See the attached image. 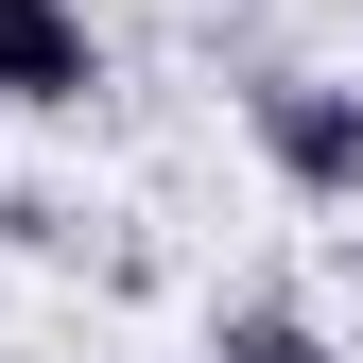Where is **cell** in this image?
Here are the masks:
<instances>
[{
    "label": "cell",
    "mask_w": 363,
    "mask_h": 363,
    "mask_svg": "<svg viewBox=\"0 0 363 363\" xmlns=\"http://www.w3.org/2000/svg\"><path fill=\"white\" fill-rule=\"evenodd\" d=\"M242 121H259V156H277V191L363 208V86H329V69H259Z\"/></svg>",
    "instance_id": "cell-1"
},
{
    "label": "cell",
    "mask_w": 363,
    "mask_h": 363,
    "mask_svg": "<svg viewBox=\"0 0 363 363\" xmlns=\"http://www.w3.org/2000/svg\"><path fill=\"white\" fill-rule=\"evenodd\" d=\"M86 86H104V52H86V0H0V104L69 121Z\"/></svg>",
    "instance_id": "cell-2"
},
{
    "label": "cell",
    "mask_w": 363,
    "mask_h": 363,
    "mask_svg": "<svg viewBox=\"0 0 363 363\" xmlns=\"http://www.w3.org/2000/svg\"><path fill=\"white\" fill-rule=\"evenodd\" d=\"M208 363H329V329H311L294 294H242V311L208 329Z\"/></svg>",
    "instance_id": "cell-3"
}]
</instances>
